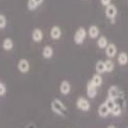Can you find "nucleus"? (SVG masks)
<instances>
[{"label": "nucleus", "mask_w": 128, "mask_h": 128, "mask_svg": "<svg viewBox=\"0 0 128 128\" xmlns=\"http://www.w3.org/2000/svg\"><path fill=\"white\" fill-rule=\"evenodd\" d=\"M95 71H96L98 74H102L106 72V68H104V60H98L96 64H95Z\"/></svg>", "instance_id": "6ab92c4d"}, {"label": "nucleus", "mask_w": 128, "mask_h": 128, "mask_svg": "<svg viewBox=\"0 0 128 128\" xmlns=\"http://www.w3.org/2000/svg\"><path fill=\"white\" fill-rule=\"evenodd\" d=\"M7 26V18L4 14H0V29H4Z\"/></svg>", "instance_id": "b1692460"}, {"label": "nucleus", "mask_w": 128, "mask_h": 128, "mask_svg": "<svg viewBox=\"0 0 128 128\" xmlns=\"http://www.w3.org/2000/svg\"><path fill=\"white\" fill-rule=\"evenodd\" d=\"M108 128H116V127H115V126H114V125H110V126H109V127H108Z\"/></svg>", "instance_id": "cd10ccee"}, {"label": "nucleus", "mask_w": 128, "mask_h": 128, "mask_svg": "<svg viewBox=\"0 0 128 128\" xmlns=\"http://www.w3.org/2000/svg\"><path fill=\"white\" fill-rule=\"evenodd\" d=\"M50 108H51V111L58 116L64 117L66 115L67 106L64 104V102L60 98H54L53 100L51 102V104H50Z\"/></svg>", "instance_id": "f257e3e1"}, {"label": "nucleus", "mask_w": 128, "mask_h": 128, "mask_svg": "<svg viewBox=\"0 0 128 128\" xmlns=\"http://www.w3.org/2000/svg\"><path fill=\"white\" fill-rule=\"evenodd\" d=\"M104 104H106V106L110 109V110H112L114 106L117 104V102H116V100H113V98H108L106 100V102H104Z\"/></svg>", "instance_id": "5701e85b"}, {"label": "nucleus", "mask_w": 128, "mask_h": 128, "mask_svg": "<svg viewBox=\"0 0 128 128\" xmlns=\"http://www.w3.org/2000/svg\"><path fill=\"white\" fill-rule=\"evenodd\" d=\"M90 82L94 85L95 87H100V85L102 84V75L100 74H94V75L92 76V78H91V80H90Z\"/></svg>", "instance_id": "2eb2a0df"}, {"label": "nucleus", "mask_w": 128, "mask_h": 128, "mask_svg": "<svg viewBox=\"0 0 128 128\" xmlns=\"http://www.w3.org/2000/svg\"><path fill=\"white\" fill-rule=\"evenodd\" d=\"M86 36H87L86 29L83 28V27H80L79 29H77L75 34H74V42L78 45H81L84 42V40L86 39Z\"/></svg>", "instance_id": "f03ea898"}, {"label": "nucleus", "mask_w": 128, "mask_h": 128, "mask_svg": "<svg viewBox=\"0 0 128 128\" xmlns=\"http://www.w3.org/2000/svg\"><path fill=\"white\" fill-rule=\"evenodd\" d=\"M76 106L80 110V111H83V112H88L90 110V102L89 100L84 98V96H80L77 98L76 100Z\"/></svg>", "instance_id": "7ed1b4c3"}, {"label": "nucleus", "mask_w": 128, "mask_h": 128, "mask_svg": "<svg viewBox=\"0 0 128 128\" xmlns=\"http://www.w3.org/2000/svg\"><path fill=\"white\" fill-rule=\"evenodd\" d=\"M6 92H7L6 85L2 81H0V96H3V95H5Z\"/></svg>", "instance_id": "393cba45"}, {"label": "nucleus", "mask_w": 128, "mask_h": 128, "mask_svg": "<svg viewBox=\"0 0 128 128\" xmlns=\"http://www.w3.org/2000/svg\"><path fill=\"white\" fill-rule=\"evenodd\" d=\"M39 5L35 2V0H28V2H27V7L29 10H35L37 9Z\"/></svg>", "instance_id": "4be33fe9"}, {"label": "nucleus", "mask_w": 128, "mask_h": 128, "mask_svg": "<svg viewBox=\"0 0 128 128\" xmlns=\"http://www.w3.org/2000/svg\"><path fill=\"white\" fill-rule=\"evenodd\" d=\"M100 3H102V5H104V6H108V5H110L111 4V0H100Z\"/></svg>", "instance_id": "a878e982"}, {"label": "nucleus", "mask_w": 128, "mask_h": 128, "mask_svg": "<svg viewBox=\"0 0 128 128\" xmlns=\"http://www.w3.org/2000/svg\"><path fill=\"white\" fill-rule=\"evenodd\" d=\"M86 94L89 98H94L98 94V87H95L90 81L86 85Z\"/></svg>", "instance_id": "6e6552de"}, {"label": "nucleus", "mask_w": 128, "mask_h": 128, "mask_svg": "<svg viewBox=\"0 0 128 128\" xmlns=\"http://www.w3.org/2000/svg\"><path fill=\"white\" fill-rule=\"evenodd\" d=\"M109 42H108V39H106L104 36H100L98 39V46L100 48V49H106V47L108 46Z\"/></svg>", "instance_id": "a211bd4d"}, {"label": "nucleus", "mask_w": 128, "mask_h": 128, "mask_svg": "<svg viewBox=\"0 0 128 128\" xmlns=\"http://www.w3.org/2000/svg\"><path fill=\"white\" fill-rule=\"evenodd\" d=\"M104 68H106V72H108V73L112 72L114 70V68H115V65H114L113 60H106L104 62Z\"/></svg>", "instance_id": "412c9836"}, {"label": "nucleus", "mask_w": 128, "mask_h": 128, "mask_svg": "<svg viewBox=\"0 0 128 128\" xmlns=\"http://www.w3.org/2000/svg\"><path fill=\"white\" fill-rule=\"evenodd\" d=\"M118 62H119V65L121 66H125L127 65V62H128V56H127V53L126 52H121L119 53V56H118Z\"/></svg>", "instance_id": "f3484780"}, {"label": "nucleus", "mask_w": 128, "mask_h": 128, "mask_svg": "<svg viewBox=\"0 0 128 128\" xmlns=\"http://www.w3.org/2000/svg\"><path fill=\"white\" fill-rule=\"evenodd\" d=\"M106 54L109 58H113L117 54V47L114 43H109L106 47Z\"/></svg>", "instance_id": "1a4fd4ad"}, {"label": "nucleus", "mask_w": 128, "mask_h": 128, "mask_svg": "<svg viewBox=\"0 0 128 128\" xmlns=\"http://www.w3.org/2000/svg\"><path fill=\"white\" fill-rule=\"evenodd\" d=\"M72 90V86L69 81L67 80H64L60 82V92L62 94V95H68Z\"/></svg>", "instance_id": "0eeeda50"}, {"label": "nucleus", "mask_w": 128, "mask_h": 128, "mask_svg": "<svg viewBox=\"0 0 128 128\" xmlns=\"http://www.w3.org/2000/svg\"><path fill=\"white\" fill-rule=\"evenodd\" d=\"M43 1H44V0H35V2H36V3H37L39 6H40L42 3H43Z\"/></svg>", "instance_id": "bb28decb"}, {"label": "nucleus", "mask_w": 128, "mask_h": 128, "mask_svg": "<svg viewBox=\"0 0 128 128\" xmlns=\"http://www.w3.org/2000/svg\"><path fill=\"white\" fill-rule=\"evenodd\" d=\"M110 114H111V110L106 106V104L104 102L98 108V115L100 117H102V118H106V117H108Z\"/></svg>", "instance_id": "ddd939ff"}, {"label": "nucleus", "mask_w": 128, "mask_h": 128, "mask_svg": "<svg viewBox=\"0 0 128 128\" xmlns=\"http://www.w3.org/2000/svg\"><path fill=\"white\" fill-rule=\"evenodd\" d=\"M122 96H123L122 91L118 87H117V86H111L110 87V89L108 91V98L117 100L118 98H121Z\"/></svg>", "instance_id": "20e7f679"}, {"label": "nucleus", "mask_w": 128, "mask_h": 128, "mask_svg": "<svg viewBox=\"0 0 128 128\" xmlns=\"http://www.w3.org/2000/svg\"><path fill=\"white\" fill-rule=\"evenodd\" d=\"M117 12H118L117 7L112 3L106 7V16L108 18L109 20H112L113 22H114V20H115L116 16H117Z\"/></svg>", "instance_id": "423d86ee"}, {"label": "nucleus", "mask_w": 128, "mask_h": 128, "mask_svg": "<svg viewBox=\"0 0 128 128\" xmlns=\"http://www.w3.org/2000/svg\"><path fill=\"white\" fill-rule=\"evenodd\" d=\"M14 41L10 39V38H5L2 42V48L5 50V51H9L14 48Z\"/></svg>", "instance_id": "dca6fc26"}, {"label": "nucleus", "mask_w": 128, "mask_h": 128, "mask_svg": "<svg viewBox=\"0 0 128 128\" xmlns=\"http://www.w3.org/2000/svg\"><path fill=\"white\" fill-rule=\"evenodd\" d=\"M52 56H53V48L49 45L44 46L43 49H42V56L46 60H48V58H51Z\"/></svg>", "instance_id": "4468645a"}, {"label": "nucleus", "mask_w": 128, "mask_h": 128, "mask_svg": "<svg viewBox=\"0 0 128 128\" xmlns=\"http://www.w3.org/2000/svg\"><path fill=\"white\" fill-rule=\"evenodd\" d=\"M18 70L23 73V74H27L30 71V62L27 58H20L18 62Z\"/></svg>", "instance_id": "39448f33"}, {"label": "nucleus", "mask_w": 128, "mask_h": 128, "mask_svg": "<svg viewBox=\"0 0 128 128\" xmlns=\"http://www.w3.org/2000/svg\"><path fill=\"white\" fill-rule=\"evenodd\" d=\"M32 39H33L34 42H41L43 40V32H42V30L38 28L34 29L33 32H32Z\"/></svg>", "instance_id": "9b49d317"}, {"label": "nucleus", "mask_w": 128, "mask_h": 128, "mask_svg": "<svg viewBox=\"0 0 128 128\" xmlns=\"http://www.w3.org/2000/svg\"><path fill=\"white\" fill-rule=\"evenodd\" d=\"M50 37L53 40H58L62 37V29L58 26H53L50 29Z\"/></svg>", "instance_id": "9d476101"}, {"label": "nucleus", "mask_w": 128, "mask_h": 128, "mask_svg": "<svg viewBox=\"0 0 128 128\" xmlns=\"http://www.w3.org/2000/svg\"><path fill=\"white\" fill-rule=\"evenodd\" d=\"M87 34L89 35L90 38L92 39H95V38H98L100 36V29L98 26H95V25H91L87 31Z\"/></svg>", "instance_id": "f8f14e48"}, {"label": "nucleus", "mask_w": 128, "mask_h": 128, "mask_svg": "<svg viewBox=\"0 0 128 128\" xmlns=\"http://www.w3.org/2000/svg\"><path fill=\"white\" fill-rule=\"evenodd\" d=\"M111 114L114 116V117H118L122 114V108H121V106L117 104L114 108L111 110Z\"/></svg>", "instance_id": "aec40b11"}]
</instances>
